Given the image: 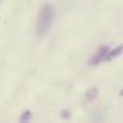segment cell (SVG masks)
<instances>
[{"label":"cell","instance_id":"5","mask_svg":"<svg viewBox=\"0 0 123 123\" xmlns=\"http://www.w3.org/2000/svg\"><path fill=\"white\" fill-rule=\"evenodd\" d=\"M31 120V112L29 111V110H25L23 114H22V116L19 117V121L20 122H28V121H30Z\"/></svg>","mask_w":123,"mask_h":123},{"label":"cell","instance_id":"1","mask_svg":"<svg viewBox=\"0 0 123 123\" xmlns=\"http://www.w3.org/2000/svg\"><path fill=\"white\" fill-rule=\"evenodd\" d=\"M55 19V7L51 4H44L38 12L36 20V34L40 37H44L51 30Z\"/></svg>","mask_w":123,"mask_h":123},{"label":"cell","instance_id":"2","mask_svg":"<svg viewBox=\"0 0 123 123\" xmlns=\"http://www.w3.org/2000/svg\"><path fill=\"white\" fill-rule=\"evenodd\" d=\"M109 47L108 45H100L98 48V50L91 55V57L88 59V65L90 66H97L99 65L102 61H104V57L106 56L108 51H109Z\"/></svg>","mask_w":123,"mask_h":123},{"label":"cell","instance_id":"4","mask_svg":"<svg viewBox=\"0 0 123 123\" xmlns=\"http://www.w3.org/2000/svg\"><path fill=\"white\" fill-rule=\"evenodd\" d=\"M121 53H122V45H118V47H116L114 50H111V51L109 50V51H108L106 56L104 57V61H110V60L117 57L118 55H121Z\"/></svg>","mask_w":123,"mask_h":123},{"label":"cell","instance_id":"3","mask_svg":"<svg viewBox=\"0 0 123 123\" xmlns=\"http://www.w3.org/2000/svg\"><path fill=\"white\" fill-rule=\"evenodd\" d=\"M98 93H99V91H98V88H97L96 86L90 87V88L86 91V93H85V100H86L87 103L93 102V100L98 97Z\"/></svg>","mask_w":123,"mask_h":123}]
</instances>
